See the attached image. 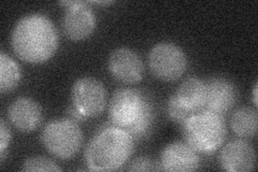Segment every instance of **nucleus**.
<instances>
[{
    "instance_id": "obj_14",
    "label": "nucleus",
    "mask_w": 258,
    "mask_h": 172,
    "mask_svg": "<svg viewBox=\"0 0 258 172\" xmlns=\"http://www.w3.org/2000/svg\"><path fill=\"white\" fill-rule=\"evenodd\" d=\"M176 99L192 113L205 108L207 98V86L197 78H188L177 88Z\"/></svg>"
},
{
    "instance_id": "obj_19",
    "label": "nucleus",
    "mask_w": 258,
    "mask_h": 172,
    "mask_svg": "<svg viewBox=\"0 0 258 172\" xmlns=\"http://www.w3.org/2000/svg\"><path fill=\"white\" fill-rule=\"evenodd\" d=\"M129 171H161L160 165L149 157L136 158L131 166L128 167Z\"/></svg>"
},
{
    "instance_id": "obj_12",
    "label": "nucleus",
    "mask_w": 258,
    "mask_h": 172,
    "mask_svg": "<svg viewBox=\"0 0 258 172\" xmlns=\"http://www.w3.org/2000/svg\"><path fill=\"white\" fill-rule=\"evenodd\" d=\"M12 125L22 133H30L41 123L42 112L39 104L30 98L22 97L13 101L8 111Z\"/></svg>"
},
{
    "instance_id": "obj_9",
    "label": "nucleus",
    "mask_w": 258,
    "mask_h": 172,
    "mask_svg": "<svg viewBox=\"0 0 258 172\" xmlns=\"http://www.w3.org/2000/svg\"><path fill=\"white\" fill-rule=\"evenodd\" d=\"M108 67L111 75L125 84H136L143 78L144 67L141 59L127 47L117 48L111 53Z\"/></svg>"
},
{
    "instance_id": "obj_10",
    "label": "nucleus",
    "mask_w": 258,
    "mask_h": 172,
    "mask_svg": "<svg viewBox=\"0 0 258 172\" xmlns=\"http://www.w3.org/2000/svg\"><path fill=\"white\" fill-rule=\"evenodd\" d=\"M220 163L226 171H252L256 163L255 151L253 146L246 141H231L223 147L220 155Z\"/></svg>"
},
{
    "instance_id": "obj_1",
    "label": "nucleus",
    "mask_w": 258,
    "mask_h": 172,
    "mask_svg": "<svg viewBox=\"0 0 258 172\" xmlns=\"http://www.w3.org/2000/svg\"><path fill=\"white\" fill-rule=\"evenodd\" d=\"M11 43L22 61L41 64L50 60L57 50V31L45 15L29 14L16 23Z\"/></svg>"
},
{
    "instance_id": "obj_15",
    "label": "nucleus",
    "mask_w": 258,
    "mask_h": 172,
    "mask_svg": "<svg viewBox=\"0 0 258 172\" xmlns=\"http://www.w3.org/2000/svg\"><path fill=\"white\" fill-rule=\"evenodd\" d=\"M230 126L238 137L252 138L257 133L258 116L251 108H241L232 114Z\"/></svg>"
},
{
    "instance_id": "obj_11",
    "label": "nucleus",
    "mask_w": 258,
    "mask_h": 172,
    "mask_svg": "<svg viewBox=\"0 0 258 172\" xmlns=\"http://www.w3.org/2000/svg\"><path fill=\"white\" fill-rule=\"evenodd\" d=\"M159 165L164 171H195L199 167V156L187 143L174 142L161 152Z\"/></svg>"
},
{
    "instance_id": "obj_4",
    "label": "nucleus",
    "mask_w": 258,
    "mask_h": 172,
    "mask_svg": "<svg viewBox=\"0 0 258 172\" xmlns=\"http://www.w3.org/2000/svg\"><path fill=\"white\" fill-rule=\"evenodd\" d=\"M226 135L224 118L214 112L195 113L184 123L185 140L198 152H214L223 144Z\"/></svg>"
},
{
    "instance_id": "obj_21",
    "label": "nucleus",
    "mask_w": 258,
    "mask_h": 172,
    "mask_svg": "<svg viewBox=\"0 0 258 172\" xmlns=\"http://www.w3.org/2000/svg\"><path fill=\"white\" fill-rule=\"evenodd\" d=\"M254 104L257 105V84L255 85V88H254Z\"/></svg>"
},
{
    "instance_id": "obj_13",
    "label": "nucleus",
    "mask_w": 258,
    "mask_h": 172,
    "mask_svg": "<svg viewBox=\"0 0 258 172\" xmlns=\"http://www.w3.org/2000/svg\"><path fill=\"white\" fill-rule=\"evenodd\" d=\"M207 86L206 104L207 111L222 116L229 111L237 99L236 88L229 81L225 79H212Z\"/></svg>"
},
{
    "instance_id": "obj_6",
    "label": "nucleus",
    "mask_w": 258,
    "mask_h": 172,
    "mask_svg": "<svg viewBox=\"0 0 258 172\" xmlns=\"http://www.w3.org/2000/svg\"><path fill=\"white\" fill-rule=\"evenodd\" d=\"M149 65L153 75L161 81L179 80L186 70V56L181 47L173 43H158L149 55Z\"/></svg>"
},
{
    "instance_id": "obj_7",
    "label": "nucleus",
    "mask_w": 258,
    "mask_h": 172,
    "mask_svg": "<svg viewBox=\"0 0 258 172\" xmlns=\"http://www.w3.org/2000/svg\"><path fill=\"white\" fill-rule=\"evenodd\" d=\"M72 102L84 118L98 117L106 108L107 91L100 81L81 78L72 88Z\"/></svg>"
},
{
    "instance_id": "obj_18",
    "label": "nucleus",
    "mask_w": 258,
    "mask_h": 172,
    "mask_svg": "<svg viewBox=\"0 0 258 172\" xmlns=\"http://www.w3.org/2000/svg\"><path fill=\"white\" fill-rule=\"evenodd\" d=\"M168 113L173 121H175L177 123H182V124H184V123L186 122L192 116V114H195V113L190 112L189 110H187L185 106H183L179 102V100L176 99L175 95H173L170 98V100H169Z\"/></svg>"
},
{
    "instance_id": "obj_20",
    "label": "nucleus",
    "mask_w": 258,
    "mask_h": 172,
    "mask_svg": "<svg viewBox=\"0 0 258 172\" xmlns=\"http://www.w3.org/2000/svg\"><path fill=\"white\" fill-rule=\"evenodd\" d=\"M11 140V133L9 127L7 126L6 122L2 120L0 122V154H2V161L5 159L6 156V149L7 146L9 145Z\"/></svg>"
},
{
    "instance_id": "obj_8",
    "label": "nucleus",
    "mask_w": 258,
    "mask_h": 172,
    "mask_svg": "<svg viewBox=\"0 0 258 172\" xmlns=\"http://www.w3.org/2000/svg\"><path fill=\"white\" fill-rule=\"evenodd\" d=\"M59 4L68 6L62 21L64 35L74 41L90 37L95 29L96 19L86 4L83 2H63Z\"/></svg>"
},
{
    "instance_id": "obj_17",
    "label": "nucleus",
    "mask_w": 258,
    "mask_h": 172,
    "mask_svg": "<svg viewBox=\"0 0 258 172\" xmlns=\"http://www.w3.org/2000/svg\"><path fill=\"white\" fill-rule=\"evenodd\" d=\"M23 171H60L61 169L54 161L46 157H31L23 163Z\"/></svg>"
},
{
    "instance_id": "obj_3",
    "label": "nucleus",
    "mask_w": 258,
    "mask_h": 172,
    "mask_svg": "<svg viewBox=\"0 0 258 172\" xmlns=\"http://www.w3.org/2000/svg\"><path fill=\"white\" fill-rule=\"evenodd\" d=\"M109 119L115 127L126 130L133 137H143L152 126L153 109L140 92L122 88L111 98Z\"/></svg>"
},
{
    "instance_id": "obj_5",
    "label": "nucleus",
    "mask_w": 258,
    "mask_h": 172,
    "mask_svg": "<svg viewBox=\"0 0 258 172\" xmlns=\"http://www.w3.org/2000/svg\"><path fill=\"white\" fill-rule=\"evenodd\" d=\"M41 141L48 153L55 157L70 159L76 156L82 146L83 135L74 120H56L44 127Z\"/></svg>"
},
{
    "instance_id": "obj_16",
    "label": "nucleus",
    "mask_w": 258,
    "mask_h": 172,
    "mask_svg": "<svg viewBox=\"0 0 258 172\" xmlns=\"http://www.w3.org/2000/svg\"><path fill=\"white\" fill-rule=\"evenodd\" d=\"M21 76L19 65L4 52L0 53V91L2 93L10 92L18 86Z\"/></svg>"
},
{
    "instance_id": "obj_2",
    "label": "nucleus",
    "mask_w": 258,
    "mask_h": 172,
    "mask_svg": "<svg viewBox=\"0 0 258 172\" xmlns=\"http://www.w3.org/2000/svg\"><path fill=\"white\" fill-rule=\"evenodd\" d=\"M134 137L118 127L104 128L88 143L85 160L93 171L117 170L132 156Z\"/></svg>"
}]
</instances>
